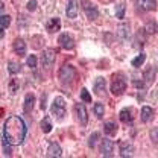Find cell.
Instances as JSON below:
<instances>
[{"instance_id":"obj_8","label":"cell","mask_w":158,"mask_h":158,"mask_svg":"<svg viewBox=\"0 0 158 158\" xmlns=\"http://www.w3.org/2000/svg\"><path fill=\"white\" fill-rule=\"evenodd\" d=\"M58 43H59V46H61L62 49H65V50L75 49V40L72 38V35H69V34H61Z\"/></svg>"},{"instance_id":"obj_29","label":"cell","mask_w":158,"mask_h":158,"mask_svg":"<svg viewBox=\"0 0 158 158\" xmlns=\"http://www.w3.org/2000/svg\"><path fill=\"white\" fill-rule=\"evenodd\" d=\"M125 8H126L125 3H120L117 6V9H116V17L117 19H123L125 17Z\"/></svg>"},{"instance_id":"obj_13","label":"cell","mask_w":158,"mask_h":158,"mask_svg":"<svg viewBox=\"0 0 158 158\" xmlns=\"http://www.w3.org/2000/svg\"><path fill=\"white\" fill-rule=\"evenodd\" d=\"M137 5L143 11H155L157 9V0H137Z\"/></svg>"},{"instance_id":"obj_30","label":"cell","mask_w":158,"mask_h":158,"mask_svg":"<svg viewBox=\"0 0 158 158\" xmlns=\"http://www.w3.org/2000/svg\"><path fill=\"white\" fill-rule=\"evenodd\" d=\"M94 113H96L98 117H102V116H103V113H105L103 103H96V105H94Z\"/></svg>"},{"instance_id":"obj_20","label":"cell","mask_w":158,"mask_h":158,"mask_svg":"<svg viewBox=\"0 0 158 158\" xmlns=\"http://www.w3.org/2000/svg\"><path fill=\"white\" fill-rule=\"evenodd\" d=\"M154 118V110L151 108V106H143L141 108V120L144 122V123H148L149 120H152Z\"/></svg>"},{"instance_id":"obj_11","label":"cell","mask_w":158,"mask_h":158,"mask_svg":"<svg viewBox=\"0 0 158 158\" xmlns=\"http://www.w3.org/2000/svg\"><path fill=\"white\" fill-rule=\"evenodd\" d=\"M12 47H14V52H15L19 56H24V55H26V43H24V40L15 38Z\"/></svg>"},{"instance_id":"obj_17","label":"cell","mask_w":158,"mask_h":158,"mask_svg":"<svg viewBox=\"0 0 158 158\" xmlns=\"http://www.w3.org/2000/svg\"><path fill=\"white\" fill-rule=\"evenodd\" d=\"M155 75H157V67H155V65H151V67L144 72L143 78H144V81H146L148 84H152V82L155 81Z\"/></svg>"},{"instance_id":"obj_24","label":"cell","mask_w":158,"mask_h":158,"mask_svg":"<svg viewBox=\"0 0 158 158\" xmlns=\"http://www.w3.org/2000/svg\"><path fill=\"white\" fill-rule=\"evenodd\" d=\"M41 129H43V132H46V134H49V132L52 131V123H50V118L49 117L43 118V122H41Z\"/></svg>"},{"instance_id":"obj_21","label":"cell","mask_w":158,"mask_h":158,"mask_svg":"<svg viewBox=\"0 0 158 158\" xmlns=\"http://www.w3.org/2000/svg\"><path fill=\"white\" fill-rule=\"evenodd\" d=\"M59 27H61V21L59 19H50L49 20V23H47V31L50 32V34H53V32H58Z\"/></svg>"},{"instance_id":"obj_16","label":"cell","mask_w":158,"mask_h":158,"mask_svg":"<svg viewBox=\"0 0 158 158\" xmlns=\"http://www.w3.org/2000/svg\"><path fill=\"white\" fill-rule=\"evenodd\" d=\"M134 110L132 108H123L122 111H120V120L123 122V123H131L132 120H134Z\"/></svg>"},{"instance_id":"obj_9","label":"cell","mask_w":158,"mask_h":158,"mask_svg":"<svg viewBox=\"0 0 158 158\" xmlns=\"http://www.w3.org/2000/svg\"><path fill=\"white\" fill-rule=\"evenodd\" d=\"M75 110H76V114H78V118H79V122H81V125L85 126V125L88 123V113H87L84 103H76V105H75Z\"/></svg>"},{"instance_id":"obj_23","label":"cell","mask_w":158,"mask_h":158,"mask_svg":"<svg viewBox=\"0 0 158 158\" xmlns=\"http://www.w3.org/2000/svg\"><path fill=\"white\" fill-rule=\"evenodd\" d=\"M8 70H9V73L15 75V73H19L20 70H21V65H20V62H15V61H9V64H8Z\"/></svg>"},{"instance_id":"obj_26","label":"cell","mask_w":158,"mask_h":158,"mask_svg":"<svg viewBox=\"0 0 158 158\" xmlns=\"http://www.w3.org/2000/svg\"><path fill=\"white\" fill-rule=\"evenodd\" d=\"M20 88V84L17 79H11V82H9V91L12 93V94H15L17 91H19Z\"/></svg>"},{"instance_id":"obj_27","label":"cell","mask_w":158,"mask_h":158,"mask_svg":"<svg viewBox=\"0 0 158 158\" xmlns=\"http://www.w3.org/2000/svg\"><path fill=\"white\" fill-rule=\"evenodd\" d=\"M99 137H100V134H99V132H93V134L90 135V138H88V146H90V148H94V146H96V143H98Z\"/></svg>"},{"instance_id":"obj_34","label":"cell","mask_w":158,"mask_h":158,"mask_svg":"<svg viewBox=\"0 0 158 158\" xmlns=\"http://www.w3.org/2000/svg\"><path fill=\"white\" fill-rule=\"evenodd\" d=\"M151 140H152L155 144H158V128H154V129L151 131Z\"/></svg>"},{"instance_id":"obj_18","label":"cell","mask_w":158,"mask_h":158,"mask_svg":"<svg viewBox=\"0 0 158 158\" xmlns=\"http://www.w3.org/2000/svg\"><path fill=\"white\" fill-rule=\"evenodd\" d=\"M117 129H118V126L114 123V122H106L105 125H103V131H105V134L106 135H116L117 134Z\"/></svg>"},{"instance_id":"obj_6","label":"cell","mask_w":158,"mask_h":158,"mask_svg":"<svg viewBox=\"0 0 158 158\" xmlns=\"http://www.w3.org/2000/svg\"><path fill=\"white\" fill-rule=\"evenodd\" d=\"M82 8H84V11H85V14H87V17L90 20H96L99 17V11L98 8L93 5V3H90L88 0H82Z\"/></svg>"},{"instance_id":"obj_7","label":"cell","mask_w":158,"mask_h":158,"mask_svg":"<svg viewBox=\"0 0 158 158\" xmlns=\"http://www.w3.org/2000/svg\"><path fill=\"white\" fill-rule=\"evenodd\" d=\"M113 152H114V143L108 138H103L100 143V154L103 157H113Z\"/></svg>"},{"instance_id":"obj_32","label":"cell","mask_w":158,"mask_h":158,"mask_svg":"<svg viewBox=\"0 0 158 158\" xmlns=\"http://www.w3.org/2000/svg\"><path fill=\"white\" fill-rule=\"evenodd\" d=\"M11 24V17L9 15H2L0 17V26L2 27H8Z\"/></svg>"},{"instance_id":"obj_19","label":"cell","mask_w":158,"mask_h":158,"mask_svg":"<svg viewBox=\"0 0 158 158\" xmlns=\"http://www.w3.org/2000/svg\"><path fill=\"white\" fill-rule=\"evenodd\" d=\"M34 103H35V96H34V94H26V98H24V105H23L24 113H31L32 108H34Z\"/></svg>"},{"instance_id":"obj_25","label":"cell","mask_w":158,"mask_h":158,"mask_svg":"<svg viewBox=\"0 0 158 158\" xmlns=\"http://www.w3.org/2000/svg\"><path fill=\"white\" fill-rule=\"evenodd\" d=\"M144 61H146V55H144V53H140L137 58L132 59V67H140V65H143Z\"/></svg>"},{"instance_id":"obj_10","label":"cell","mask_w":158,"mask_h":158,"mask_svg":"<svg viewBox=\"0 0 158 158\" xmlns=\"http://www.w3.org/2000/svg\"><path fill=\"white\" fill-rule=\"evenodd\" d=\"M49 158H59L61 155H62V149H61V146H59L58 143H50L49 144V148H47V154H46Z\"/></svg>"},{"instance_id":"obj_35","label":"cell","mask_w":158,"mask_h":158,"mask_svg":"<svg viewBox=\"0 0 158 158\" xmlns=\"http://www.w3.org/2000/svg\"><path fill=\"white\" fill-rule=\"evenodd\" d=\"M27 11H35L37 9V2L35 0H31V2H27Z\"/></svg>"},{"instance_id":"obj_31","label":"cell","mask_w":158,"mask_h":158,"mask_svg":"<svg viewBox=\"0 0 158 158\" xmlns=\"http://www.w3.org/2000/svg\"><path fill=\"white\" fill-rule=\"evenodd\" d=\"M81 99H82L84 102H91V94L88 93L87 88H82V91H81Z\"/></svg>"},{"instance_id":"obj_33","label":"cell","mask_w":158,"mask_h":158,"mask_svg":"<svg viewBox=\"0 0 158 158\" xmlns=\"http://www.w3.org/2000/svg\"><path fill=\"white\" fill-rule=\"evenodd\" d=\"M26 62H27V65H29L31 69H35V67H37V56H35V55H29Z\"/></svg>"},{"instance_id":"obj_5","label":"cell","mask_w":158,"mask_h":158,"mask_svg":"<svg viewBox=\"0 0 158 158\" xmlns=\"http://www.w3.org/2000/svg\"><path fill=\"white\" fill-rule=\"evenodd\" d=\"M55 59H56V50H55V49H47V50H44L43 55H41L43 67H44V69H50V67L55 64Z\"/></svg>"},{"instance_id":"obj_3","label":"cell","mask_w":158,"mask_h":158,"mask_svg":"<svg viewBox=\"0 0 158 158\" xmlns=\"http://www.w3.org/2000/svg\"><path fill=\"white\" fill-rule=\"evenodd\" d=\"M76 78V69L70 64H65L61 67L59 70V81L64 84V85H70Z\"/></svg>"},{"instance_id":"obj_36","label":"cell","mask_w":158,"mask_h":158,"mask_svg":"<svg viewBox=\"0 0 158 158\" xmlns=\"http://www.w3.org/2000/svg\"><path fill=\"white\" fill-rule=\"evenodd\" d=\"M5 37V32H3V27L0 26V38H3Z\"/></svg>"},{"instance_id":"obj_28","label":"cell","mask_w":158,"mask_h":158,"mask_svg":"<svg viewBox=\"0 0 158 158\" xmlns=\"http://www.w3.org/2000/svg\"><path fill=\"white\" fill-rule=\"evenodd\" d=\"M143 31H146L148 34H155V31H157L155 21H148V24H146V27H144Z\"/></svg>"},{"instance_id":"obj_1","label":"cell","mask_w":158,"mask_h":158,"mask_svg":"<svg viewBox=\"0 0 158 158\" xmlns=\"http://www.w3.org/2000/svg\"><path fill=\"white\" fill-rule=\"evenodd\" d=\"M3 135L9 144H20L26 137V125L19 116H11L6 118L3 126Z\"/></svg>"},{"instance_id":"obj_12","label":"cell","mask_w":158,"mask_h":158,"mask_svg":"<svg viewBox=\"0 0 158 158\" xmlns=\"http://www.w3.org/2000/svg\"><path fill=\"white\" fill-rule=\"evenodd\" d=\"M132 152H134L132 143H129V141H122V143H120V155L123 158L132 157Z\"/></svg>"},{"instance_id":"obj_2","label":"cell","mask_w":158,"mask_h":158,"mask_svg":"<svg viewBox=\"0 0 158 158\" xmlns=\"http://www.w3.org/2000/svg\"><path fill=\"white\" fill-rule=\"evenodd\" d=\"M126 91V79L123 73H116L113 75V82H111V93L114 96H122Z\"/></svg>"},{"instance_id":"obj_4","label":"cell","mask_w":158,"mask_h":158,"mask_svg":"<svg viewBox=\"0 0 158 158\" xmlns=\"http://www.w3.org/2000/svg\"><path fill=\"white\" fill-rule=\"evenodd\" d=\"M52 114L56 116L58 118H62L65 116V102L64 99L61 98H55L53 102H52Z\"/></svg>"},{"instance_id":"obj_22","label":"cell","mask_w":158,"mask_h":158,"mask_svg":"<svg viewBox=\"0 0 158 158\" xmlns=\"http://www.w3.org/2000/svg\"><path fill=\"white\" fill-rule=\"evenodd\" d=\"M117 34H118V37H120L122 40L129 38V26H128V24H122V26H118Z\"/></svg>"},{"instance_id":"obj_14","label":"cell","mask_w":158,"mask_h":158,"mask_svg":"<svg viewBox=\"0 0 158 158\" xmlns=\"http://www.w3.org/2000/svg\"><path fill=\"white\" fill-rule=\"evenodd\" d=\"M65 14L69 19H76L78 17V2L76 0H70L65 9Z\"/></svg>"},{"instance_id":"obj_15","label":"cell","mask_w":158,"mask_h":158,"mask_svg":"<svg viewBox=\"0 0 158 158\" xmlns=\"http://www.w3.org/2000/svg\"><path fill=\"white\" fill-rule=\"evenodd\" d=\"M94 91L98 96H103L105 91H106V82L103 78H96V82H94Z\"/></svg>"}]
</instances>
